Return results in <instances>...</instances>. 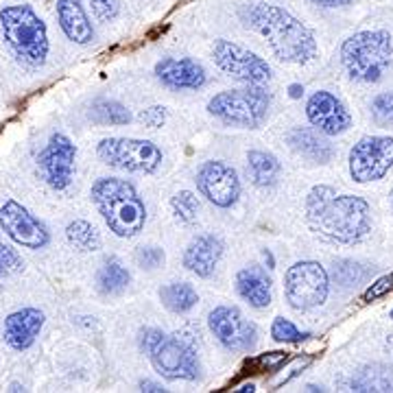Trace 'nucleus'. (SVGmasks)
<instances>
[{"label": "nucleus", "instance_id": "f257e3e1", "mask_svg": "<svg viewBox=\"0 0 393 393\" xmlns=\"http://www.w3.org/2000/svg\"><path fill=\"white\" fill-rule=\"evenodd\" d=\"M308 223L332 243H361L371 229V212L365 199L336 194L330 186H315L306 199Z\"/></svg>", "mask_w": 393, "mask_h": 393}, {"label": "nucleus", "instance_id": "f03ea898", "mask_svg": "<svg viewBox=\"0 0 393 393\" xmlns=\"http://www.w3.org/2000/svg\"><path fill=\"white\" fill-rule=\"evenodd\" d=\"M247 27L258 31L269 42L276 57L289 64H308L317 55L313 33L297 17L276 5L258 3L245 11Z\"/></svg>", "mask_w": 393, "mask_h": 393}, {"label": "nucleus", "instance_id": "7ed1b4c3", "mask_svg": "<svg viewBox=\"0 0 393 393\" xmlns=\"http://www.w3.org/2000/svg\"><path fill=\"white\" fill-rule=\"evenodd\" d=\"M92 201L105 223L120 238H131L145 227L147 208L129 182L118 177H101L92 186Z\"/></svg>", "mask_w": 393, "mask_h": 393}, {"label": "nucleus", "instance_id": "20e7f679", "mask_svg": "<svg viewBox=\"0 0 393 393\" xmlns=\"http://www.w3.org/2000/svg\"><path fill=\"white\" fill-rule=\"evenodd\" d=\"M343 66L352 79L376 83L393 64V44L387 31H363L345 40L341 48Z\"/></svg>", "mask_w": 393, "mask_h": 393}, {"label": "nucleus", "instance_id": "39448f33", "mask_svg": "<svg viewBox=\"0 0 393 393\" xmlns=\"http://www.w3.org/2000/svg\"><path fill=\"white\" fill-rule=\"evenodd\" d=\"M0 22L9 46L17 57L38 66L48 55L46 27L29 5H13L0 11Z\"/></svg>", "mask_w": 393, "mask_h": 393}, {"label": "nucleus", "instance_id": "423d86ee", "mask_svg": "<svg viewBox=\"0 0 393 393\" xmlns=\"http://www.w3.org/2000/svg\"><path fill=\"white\" fill-rule=\"evenodd\" d=\"M269 103V94L262 87H258V83H252V87L217 94L208 103V110L223 122L243 124V127H258L266 116Z\"/></svg>", "mask_w": 393, "mask_h": 393}, {"label": "nucleus", "instance_id": "0eeeda50", "mask_svg": "<svg viewBox=\"0 0 393 393\" xmlns=\"http://www.w3.org/2000/svg\"><path fill=\"white\" fill-rule=\"evenodd\" d=\"M97 151L105 164L131 173H153L162 164V151L149 140L105 138L99 142Z\"/></svg>", "mask_w": 393, "mask_h": 393}, {"label": "nucleus", "instance_id": "6e6552de", "mask_svg": "<svg viewBox=\"0 0 393 393\" xmlns=\"http://www.w3.org/2000/svg\"><path fill=\"white\" fill-rule=\"evenodd\" d=\"M284 293L295 310L317 308L328 297V273L319 262H297L284 278Z\"/></svg>", "mask_w": 393, "mask_h": 393}, {"label": "nucleus", "instance_id": "1a4fd4ad", "mask_svg": "<svg viewBox=\"0 0 393 393\" xmlns=\"http://www.w3.org/2000/svg\"><path fill=\"white\" fill-rule=\"evenodd\" d=\"M393 166V138L367 136L350 151V173L359 184L383 180Z\"/></svg>", "mask_w": 393, "mask_h": 393}, {"label": "nucleus", "instance_id": "9d476101", "mask_svg": "<svg viewBox=\"0 0 393 393\" xmlns=\"http://www.w3.org/2000/svg\"><path fill=\"white\" fill-rule=\"evenodd\" d=\"M214 62L227 75L236 77L247 83H264L271 79V68L264 59L254 55L252 50H247L234 42L219 40L214 44Z\"/></svg>", "mask_w": 393, "mask_h": 393}, {"label": "nucleus", "instance_id": "9b49d317", "mask_svg": "<svg viewBox=\"0 0 393 393\" xmlns=\"http://www.w3.org/2000/svg\"><path fill=\"white\" fill-rule=\"evenodd\" d=\"M210 330L227 350L234 352L254 350L258 341V328L249 319H245L241 310L229 306L214 308L210 313Z\"/></svg>", "mask_w": 393, "mask_h": 393}, {"label": "nucleus", "instance_id": "f8f14e48", "mask_svg": "<svg viewBox=\"0 0 393 393\" xmlns=\"http://www.w3.org/2000/svg\"><path fill=\"white\" fill-rule=\"evenodd\" d=\"M149 356L157 373H162L169 380H192L199 373V363H196L192 350L177 338H169L166 334L155 343Z\"/></svg>", "mask_w": 393, "mask_h": 393}, {"label": "nucleus", "instance_id": "ddd939ff", "mask_svg": "<svg viewBox=\"0 0 393 393\" xmlns=\"http://www.w3.org/2000/svg\"><path fill=\"white\" fill-rule=\"evenodd\" d=\"M77 149L64 134H55L40 155V169L50 188L64 190L73 182Z\"/></svg>", "mask_w": 393, "mask_h": 393}, {"label": "nucleus", "instance_id": "4468645a", "mask_svg": "<svg viewBox=\"0 0 393 393\" xmlns=\"http://www.w3.org/2000/svg\"><path fill=\"white\" fill-rule=\"evenodd\" d=\"M0 227L22 247L42 249L48 245V231L44 223H40L27 208L13 199L0 208Z\"/></svg>", "mask_w": 393, "mask_h": 393}, {"label": "nucleus", "instance_id": "2eb2a0df", "mask_svg": "<svg viewBox=\"0 0 393 393\" xmlns=\"http://www.w3.org/2000/svg\"><path fill=\"white\" fill-rule=\"evenodd\" d=\"M196 188L219 208L234 206L241 192L236 171L225 162H206L196 173Z\"/></svg>", "mask_w": 393, "mask_h": 393}, {"label": "nucleus", "instance_id": "dca6fc26", "mask_svg": "<svg viewBox=\"0 0 393 393\" xmlns=\"http://www.w3.org/2000/svg\"><path fill=\"white\" fill-rule=\"evenodd\" d=\"M306 116H308L313 127H317L319 131H324L328 136L343 134L352 124V116L345 110V105L326 90L315 92L308 99Z\"/></svg>", "mask_w": 393, "mask_h": 393}, {"label": "nucleus", "instance_id": "f3484780", "mask_svg": "<svg viewBox=\"0 0 393 393\" xmlns=\"http://www.w3.org/2000/svg\"><path fill=\"white\" fill-rule=\"evenodd\" d=\"M155 75L159 81L166 83L169 87H175V90H196V87H201L206 83L203 68L188 57L184 59L166 57L162 62H157Z\"/></svg>", "mask_w": 393, "mask_h": 393}, {"label": "nucleus", "instance_id": "a211bd4d", "mask_svg": "<svg viewBox=\"0 0 393 393\" xmlns=\"http://www.w3.org/2000/svg\"><path fill=\"white\" fill-rule=\"evenodd\" d=\"M44 326V313L38 308H22L7 317L5 341L13 350H29Z\"/></svg>", "mask_w": 393, "mask_h": 393}, {"label": "nucleus", "instance_id": "6ab92c4d", "mask_svg": "<svg viewBox=\"0 0 393 393\" xmlns=\"http://www.w3.org/2000/svg\"><path fill=\"white\" fill-rule=\"evenodd\" d=\"M221 254H223V243L219 238L206 234L190 243V247L184 254V264H186V269H190L199 278H208L217 269Z\"/></svg>", "mask_w": 393, "mask_h": 393}, {"label": "nucleus", "instance_id": "aec40b11", "mask_svg": "<svg viewBox=\"0 0 393 393\" xmlns=\"http://www.w3.org/2000/svg\"><path fill=\"white\" fill-rule=\"evenodd\" d=\"M57 17L59 27L68 35V40L77 44H87L94 38L92 24L83 11L81 0H57Z\"/></svg>", "mask_w": 393, "mask_h": 393}, {"label": "nucleus", "instance_id": "412c9836", "mask_svg": "<svg viewBox=\"0 0 393 393\" xmlns=\"http://www.w3.org/2000/svg\"><path fill=\"white\" fill-rule=\"evenodd\" d=\"M236 289L243 299L254 308H264L271 303V280L260 266H249L236 276Z\"/></svg>", "mask_w": 393, "mask_h": 393}, {"label": "nucleus", "instance_id": "4be33fe9", "mask_svg": "<svg viewBox=\"0 0 393 393\" xmlns=\"http://www.w3.org/2000/svg\"><path fill=\"white\" fill-rule=\"evenodd\" d=\"M350 391H356V393L393 391V371L383 365H365L352 376Z\"/></svg>", "mask_w": 393, "mask_h": 393}, {"label": "nucleus", "instance_id": "5701e85b", "mask_svg": "<svg viewBox=\"0 0 393 393\" xmlns=\"http://www.w3.org/2000/svg\"><path fill=\"white\" fill-rule=\"evenodd\" d=\"M289 142H291V147H293L297 153H301L303 157L313 159V162L324 164V162H328V159L332 157L330 142L324 140V138H319V136H317L315 131H310V129H295V131H291Z\"/></svg>", "mask_w": 393, "mask_h": 393}, {"label": "nucleus", "instance_id": "b1692460", "mask_svg": "<svg viewBox=\"0 0 393 393\" xmlns=\"http://www.w3.org/2000/svg\"><path fill=\"white\" fill-rule=\"evenodd\" d=\"M247 173L256 186H273L280 175V162L276 155L264 151H249L247 155Z\"/></svg>", "mask_w": 393, "mask_h": 393}, {"label": "nucleus", "instance_id": "393cba45", "mask_svg": "<svg viewBox=\"0 0 393 393\" xmlns=\"http://www.w3.org/2000/svg\"><path fill=\"white\" fill-rule=\"evenodd\" d=\"M159 299L173 313H188L199 297H196V291L190 284L175 282V284H166L164 289H159Z\"/></svg>", "mask_w": 393, "mask_h": 393}, {"label": "nucleus", "instance_id": "a878e982", "mask_svg": "<svg viewBox=\"0 0 393 393\" xmlns=\"http://www.w3.org/2000/svg\"><path fill=\"white\" fill-rule=\"evenodd\" d=\"M129 271L118 260H110L99 271V289L103 293H120L129 284Z\"/></svg>", "mask_w": 393, "mask_h": 393}, {"label": "nucleus", "instance_id": "bb28decb", "mask_svg": "<svg viewBox=\"0 0 393 393\" xmlns=\"http://www.w3.org/2000/svg\"><path fill=\"white\" fill-rule=\"evenodd\" d=\"M66 236L75 247H79L81 252H97L101 247L99 231L87 221H73L66 229Z\"/></svg>", "mask_w": 393, "mask_h": 393}, {"label": "nucleus", "instance_id": "cd10ccee", "mask_svg": "<svg viewBox=\"0 0 393 393\" xmlns=\"http://www.w3.org/2000/svg\"><path fill=\"white\" fill-rule=\"evenodd\" d=\"M92 118L101 124H127L131 122V114L124 105L116 101H99L92 107Z\"/></svg>", "mask_w": 393, "mask_h": 393}, {"label": "nucleus", "instance_id": "c85d7f7f", "mask_svg": "<svg viewBox=\"0 0 393 393\" xmlns=\"http://www.w3.org/2000/svg\"><path fill=\"white\" fill-rule=\"evenodd\" d=\"M171 206H173L177 217H180L184 223H194L196 221V214H199V210H201L199 199H196V196L190 190L177 192L173 199H171Z\"/></svg>", "mask_w": 393, "mask_h": 393}, {"label": "nucleus", "instance_id": "c756f323", "mask_svg": "<svg viewBox=\"0 0 393 393\" xmlns=\"http://www.w3.org/2000/svg\"><path fill=\"white\" fill-rule=\"evenodd\" d=\"M271 336L280 343H299V341H303V338H308L310 334L308 332H299L289 319L278 317L273 321V326H271Z\"/></svg>", "mask_w": 393, "mask_h": 393}, {"label": "nucleus", "instance_id": "7c9ffc66", "mask_svg": "<svg viewBox=\"0 0 393 393\" xmlns=\"http://www.w3.org/2000/svg\"><path fill=\"white\" fill-rule=\"evenodd\" d=\"M371 114L373 120L383 124V127H393V92H385L373 99Z\"/></svg>", "mask_w": 393, "mask_h": 393}, {"label": "nucleus", "instance_id": "2f4dec72", "mask_svg": "<svg viewBox=\"0 0 393 393\" xmlns=\"http://www.w3.org/2000/svg\"><path fill=\"white\" fill-rule=\"evenodd\" d=\"M367 276V269H363L356 262H338L334 266V278L343 284V287H356V282Z\"/></svg>", "mask_w": 393, "mask_h": 393}, {"label": "nucleus", "instance_id": "473e14b6", "mask_svg": "<svg viewBox=\"0 0 393 393\" xmlns=\"http://www.w3.org/2000/svg\"><path fill=\"white\" fill-rule=\"evenodd\" d=\"M287 361H289L287 352H269V354L258 356V359H254V361H249V367L256 369V373H260V371H278Z\"/></svg>", "mask_w": 393, "mask_h": 393}, {"label": "nucleus", "instance_id": "72a5a7b5", "mask_svg": "<svg viewBox=\"0 0 393 393\" xmlns=\"http://www.w3.org/2000/svg\"><path fill=\"white\" fill-rule=\"evenodd\" d=\"M22 266V260L17 256L11 247H7L3 241H0V278H5L13 271H17Z\"/></svg>", "mask_w": 393, "mask_h": 393}, {"label": "nucleus", "instance_id": "f704fd0d", "mask_svg": "<svg viewBox=\"0 0 393 393\" xmlns=\"http://www.w3.org/2000/svg\"><path fill=\"white\" fill-rule=\"evenodd\" d=\"M136 260L145 269H157L159 264H164V252L159 247H142Z\"/></svg>", "mask_w": 393, "mask_h": 393}, {"label": "nucleus", "instance_id": "c9c22d12", "mask_svg": "<svg viewBox=\"0 0 393 393\" xmlns=\"http://www.w3.org/2000/svg\"><path fill=\"white\" fill-rule=\"evenodd\" d=\"M138 118L145 122L147 127L157 129V127H162V124L166 122V110L162 105H153V107H147V110H142Z\"/></svg>", "mask_w": 393, "mask_h": 393}, {"label": "nucleus", "instance_id": "e433bc0d", "mask_svg": "<svg viewBox=\"0 0 393 393\" xmlns=\"http://www.w3.org/2000/svg\"><path fill=\"white\" fill-rule=\"evenodd\" d=\"M389 291H393V273H389V276H383L380 280H376L371 284V287L365 291V295H363V299L365 301H376L378 297H383V295H387Z\"/></svg>", "mask_w": 393, "mask_h": 393}, {"label": "nucleus", "instance_id": "4c0bfd02", "mask_svg": "<svg viewBox=\"0 0 393 393\" xmlns=\"http://www.w3.org/2000/svg\"><path fill=\"white\" fill-rule=\"evenodd\" d=\"M90 3H92L94 15L103 22L114 20L116 13H118V0H90Z\"/></svg>", "mask_w": 393, "mask_h": 393}, {"label": "nucleus", "instance_id": "58836bf2", "mask_svg": "<svg viewBox=\"0 0 393 393\" xmlns=\"http://www.w3.org/2000/svg\"><path fill=\"white\" fill-rule=\"evenodd\" d=\"M308 363H310V359H303V361H301V359H297V361L293 363V367L289 369V373H282V376H280V378H278V380L273 383V387H280V385H284V383H289L291 378H295L297 373H299V371H301L303 367H306Z\"/></svg>", "mask_w": 393, "mask_h": 393}, {"label": "nucleus", "instance_id": "ea45409f", "mask_svg": "<svg viewBox=\"0 0 393 393\" xmlns=\"http://www.w3.org/2000/svg\"><path fill=\"white\" fill-rule=\"evenodd\" d=\"M162 336H164V334L159 332V330H145V332L140 334V345L145 348L147 352H151V350L155 348V343H157Z\"/></svg>", "mask_w": 393, "mask_h": 393}, {"label": "nucleus", "instance_id": "a19ab883", "mask_svg": "<svg viewBox=\"0 0 393 393\" xmlns=\"http://www.w3.org/2000/svg\"><path fill=\"white\" fill-rule=\"evenodd\" d=\"M313 3L324 5V7H343V5L350 3V0H313Z\"/></svg>", "mask_w": 393, "mask_h": 393}, {"label": "nucleus", "instance_id": "79ce46f5", "mask_svg": "<svg viewBox=\"0 0 393 393\" xmlns=\"http://www.w3.org/2000/svg\"><path fill=\"white\" fill-rule=\"evenodd\" d=\"M289 92H291V99H299V97L303 94V87L297 85V83H293V85L289 87Z\"/></svg>", "mask_w": 393, "mask_h": 393}, {"label": "nucleus", "instance_id": "37998d69", "mask_svg": "<svg viewBox=\"0 0 393 393\" xmlns=\"http://www.w3.org/2000/svg\"><path fill=\"white\" fill-rule=\"evenodd\" d=\"M140 387H142V391H162V387L155 385V383H149V380L140 383Z\"/></svg>", "mask_w": 393, "mask_h": 393}, {"label": "nucleus", "instance_id": "c03bdc74", "mask_svg": "<svg viewBox=\"0 0 393 393\" xmlns=\"http://www.w3.org/2000/svg\"><path fill=\"white\" fill-rule=\"evenodd\" d=\"M238 391H254V385H243Z\"/></svg>", "mask_w": 393, "mask_h": 393}, {"label": "nucleus", "instance_id": "a18cd8bd", "mask_svg": "<svg viewBox=\"0 0 393 393\" xmlns=\"http://www.w3.org/2000/svg\"><path fill=\"white\" fill-rule=\"evenodd\" d=\"M389 319H393V310H391V313H389Z\"/></svg>", "mask_w": 393, "mask_h": 393}, {"label": "nucleus", "instance_id": "49530a36", "mask_svg": "<svg viewBox=\"0 0 393 393\" xmlns=\"http://www.w3.org/2000/svg\"><path fill=\"white\" fill-rule=\"evenodd\" d=\"M391 203H393V192H391Z\"/></svg>", "mask_w": 393, "mask_h": 393}]
</instances>
